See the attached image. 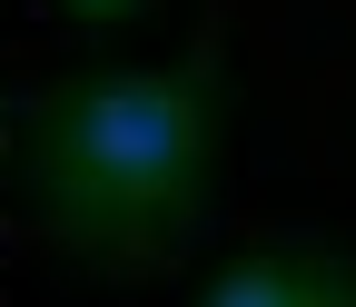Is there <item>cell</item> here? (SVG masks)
Segmentation results:
<instances>
[{
  "label": "cell",
  "instance_id": "3957f363",
  "mask_svg": "<svg viewBox=\"0 0 356 307\" xmlns=\"http://www.w3.org/2000/svg\"><path fill=\"white\" fill-rule=\"evenodd\" d=\"M60 10H79V20H129L139 0H60Z\"/></svg>",
  "mask_w": 356,
  "mask_h": 307
},
{
  "label": "cell",
  "instance_id": "6da1fadb",
  "mask_svg": "<svg viewBox=\"0 0 356 307\" xmlns=\"http://www.w3.org/2000/svg\"><path fill=\"white\" fill-rule=\"evenodd\" d=\"M218 189V40L178 70H79L20 129V198L40 238L89 268H168Z\"/></svg>",
  "mask_w": 356,
  "mask_h": 307
},
{
  "label": "cell",
  "instance_id": "7a4b0ae2",
  "mask_svg": "<svg viewBox=\"0 0 356 307\" xmlns=\"http://www.w3.org/2000/svg\"><path fill=\"white\" fill-rule=\"evenodd\" d=\"M198 307H356V248H317V238L257 248L238 268H218Z\"/></svg>",
  "mask_w": 356,
  "mask_h": 307
}]
</instances>
